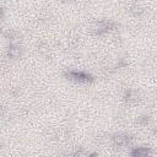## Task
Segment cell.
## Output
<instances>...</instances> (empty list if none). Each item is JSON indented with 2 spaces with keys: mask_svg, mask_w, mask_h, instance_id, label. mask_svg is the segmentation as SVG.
Segmentation results:
<instances>
[{
  "mask_svg": "<svg viewBox=\"0 0 157 157\" xmlns=\"http://www.w3.org/2000/svg\"><path fill=\"white\" fill-rule=\"evenodd\" d=\"M69 76H70L72 80L78 81V82H87V81H90V76H88L87 74H85V72L72 71V72H70V74H69Z\"/></svg>",
  "mask_w": 157,
  "mask_h": 157,
  "instance_id": "obj_1",
  "label": "cell"
},
{
  "mask_svg": "<svg viewBox=\"0 0 157 157\" xmlns=\"http://www.w3.org/2000/svg\"><path fill=\"white\" fill-rule=\"evenodd\" d=\"M132 157H147L148 156V150L146 147H137L136 150L132 151Z\"/></svg>",
  "mask_w": 157,
  "mask_h": 157,
  "instance_id": "obj_2",
  "label": "cell"
},
{
  "mask_svg": "<svg viewBox=\"0 0 157 157\" xmlns=\"http://www.w3.org/2000/svg\"><path fill=\"white\" fill-rule=\"evenodd\" d=\"M76 157H91L88 153H86V152H82V151H80V152H77L76 153Z\"/></svg>",
  "mask_w": 157,
  "mask_h": 157,
  "instance_id": "obj_3",
  "label": "cell"
}]
</instances>
